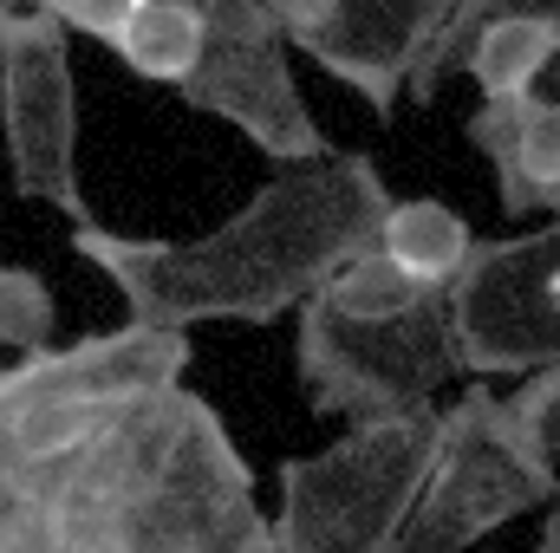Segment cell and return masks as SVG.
Segmentation results:
<instances>
[{"label": "cell", "mask_w": 560, "mask_h": 553, "mask_svg": "<svg viewBox=\"0 0 560 553\" xmlns=\"http://www.w3.org/2000/svg\"><path fill=\"white\" fill-rule=\"evenodd\" d=\"M392 189L365 150H332L319 163L275 169L222 228L196 242H156L118 228H72V255L125 293V313L143 326H268L300 313L339 268L378 248Z\"/></svg>", "instance_id": "1"}, {"label": "cell", "mask_w": 560, "mask_h": 553, "mask_svg": "<svg viewBox=\"0 0 560 553\" xmlns=\"http://www.w3.org/2000/svg\"><path fill=\"white\" fill-rule=\"evenodd\" d=\"M443 416L352 423L313 456L280 462V553H392L436 462Z\"/></svg>", "instance_id": "2"}, {"label": "cell", "mask_w": 560, "mask_h": 553, "mask_svg": "<svg viewBox=\"0 0 560 553\" xmlns=\"http://www.w3.org/2000/svg\"><path fill=\"white\" fill-rule=\"evenodd\" d=\"M541 502H560V469L548 443L535 436L522 398L515 391L495 398L489 385H469L443 411L430 482L392 553H469Z\"/></svg>", "instance_id": "3"}, {"label": "cell", "mask_w": 560, "mask_h": 553, "mask_svg": "<svg viewBox=\"0 0 560 553\" xmlns=\"http://www.w3.org/2000/svg\"><path fill=\"white\" fill-rule=\"evenodd\" d=\"M293 372L319 416L378 423L436 411V391L463 378L450 339V299L405 319H359L326 299H306L293 332Z\"/></svg>", "instance_id": "4"}, {"label": "cell", "mask_w": 560, "mask_h": 553, "mask_svg": "<svg viewBox=\"0 0 560 553\" xmlns=\"http://www.w3.org/2000/svg\"><path fill=\"white\" fill-rule=\"evenodd\" d=\"M450 339L463 378H535L560 365V215L535 235L476 242L450 280Z\"/></svg>", "instance_id": "5"}, {"label": "cell", "mask_w": 560, "mask_h": 553, "mask_svg": "<svg viewBox=\"0 0 560 553\" xmlns=\"http://www.w3.org/2000/svg\"><path fill=\"white\" fill-rule=\"evenodd\" d=\"M209 7V46L196 59V72L176 85V98L202 118L235 125L275 169L293 163H319L332 156L326 131L313 125L300 79L287 66V33H280L268 0H202Z\"/></svg>", "instance_id": "6"}, {"label": "cell", "mask_w": 560, "mask_h": 553, "mask_svg": "<svg viewBox=\"0 0 560 553\" xmlns=\"http://www.w3.org/2000/svg\"><path fill=\"white\" fill-rule=\"evenodd\" d=\"M0 138L13 163V196L59 209L72 228L92 222L79 183V79L59 20L13 7L0 20Z\"/></svg>", "instance_id": "7"}, {"label": "cell", "mask_w": 560, "mask_h": 553, "mask_svg": "<svg viewBox=\"0 0 560 553\" xmlns=\"http://www.w3.org/2000/svg\"><path fill=\"white\" fill-rule=\"evenodd\" d=\"M443 13L450 0H332L326 20L306 39H293V52H306L319 72H332L392 125Z\"/></svg>", "instance_id": "8"}, {"label": "cell", "mask_w": 560, "mask_h": 553, "mask_svg": "<svg viewBox=\"0 0 560 553\" xmlns=\"http://www.w3.org/2000/svg\"><path fill=\"white\" fill-rule=\"evenodd\" d=\"M469 143L495 169V202L509 215H560V98L548 92H515V98H482L469 111Z\"/></svg>", "instance_id": "9"}, {"label": "cell", "mask_w": 560, "mask_h": 553, "mask_svg": "<svg viewBox=\"0 0 560 553\" xmlns=\"http://www.w3.org/2000/svg\"><path fill=\"white\" fill-rule=\"evenodd\" d=\"M560 52V13H541V7H515V13H495L469 52H463V72L476 79L482 98H515V92H535L548 79Z\"/></svg>", "instance_id": "10"}, {"label": "cell", "mask_w": 560, "mask_h": 553, "mask_svg": "<svg viewBox=\"0 0 560 553\" xmlns=\"http://www.w3.org/2000/svg\"><path fill=\"white\" fill-rule=\"evenodd\" d=\"M378 255L398 261V268L411 280H423V286L450 293V280L463 274L469 255H476V228L463 222V209H450V202H436V196H405V202H392V215H385Z\"/></svg>", "instance_id": "11"}, {"label": "cell", "mask_w": 560, "mask_h": 553, "mask_svg": "<svg viewBox=\"0 0 560 553\" xmlns=\"http://www.w3.org/2000/svg\"><path fill=\"white\" fill-rule=\"evenodd\" d=\"M202 46H209V7H202V0H138L131 20H125L118 39H112V52H118L138 79L170 85V92L196 72Z\"/></svg>", "instance_id": "12"}, {"label": "cell", "mask_w": 560, "mask_h": 553, "mask_svg": "<svg viewBox=\"0 0 560 553\" xmlns=\"http://www.w3.org/2000/svg\"><path fill=\"white\" fill-rule=\"evenodd\" d=\"M313 299H326V306H339V313H359V319H405V313H423V306H443L450 293L411 280L398 261H385V255L372 248V255H359L352 268H339Z\"/></svg>", "instance_id": "13"}, {"label": "cell", "mask_w": 560, "mask_h": 553, "mask_svg": "<svg viewBox=\"0 0 560 553\" xmlns=\"http://www.w3.org/2000/svg\"><path fill=\"white\" fill-rule=\"evenodd\" d=\"M515 7H541V13H560V0H450L443 26L430 33V46H423L418 72H411V105H436V85L463 72V52H469V39H476V33L495 20V13H515Z\"/></svg>", "instance_id": "14"}, {"label": "cell", "mask_w": 560, "mask_h": 553, "mask_svg": "<svg viewBox=\"0 0 560 553\" xmlns=\"http://www.w3.org/2000/svg\"><path fill=\"white\" fill-rule=\"evenodd\" d=\"M59 332V299L46 274L33 268H0V345L7 352H46Z\"/></svg>", "instance_id": "15"}, {"label": "cell", "mask_w": 560, "mask_h": 553, "mask_svg": "<svg viewBox=\"0 0 560 553\" xmlns=\"http://www.w3.org/2000/svg\"><path fill=\"white\" fill-rule=\"evenodd\" d=\"M20 7H33V13H46V20H59V26H66V33H79V39L112 46L138 0H20Z\"/></svg>", "instance_id": "16"}, {"label": "cell", "mask_w": 560, "mask_h": 553, "mask_svg": "<svg viewBox=\"0 0 560 553\" xmlns=\"http://www.w3.org/2000/svg\"><path fill=\"white\" fill-rule=\"evenodd\" d=\"M515 398H522V411H528V423H535V436L548 443V456H560V365L555 372L522 378Z\"/></svg>", "instance_id": "17"}, {"label": "cell", "mask_w": 560, "mask_h": 553, "mask_svg": "<svg viewBox=\"0 0 560 553\" xmlns=\"http://www.w3.org/2000/svg\"><path fill=\"white\" fill-rule=\"evenodd\" d=\"M268 7H275L280 33H287V46H293V39H306V33L326 20V7H332V0H268Z\"/></svg>", "instance_id": "18"}, {"label": "cell", "mask_w": 560, "mask_h": 553, "mask_svg": "<svg viewBox=\"0 0 560 553\" xmlns=\"http://www.w3.org/2000/svg\"><path fill=\"white\" fill-rule=\"evenodd\" d=\"M535 553H560V502H548V521H541V541Z\"/></svg>", "instance_id": "19"}, {"label": "cell", "mask_w": 560, "mask_h": 553, "mask_svg": "<svg viewBox=\"0 0 560 553\" xmlns=\"http://www.w3.org/2000/svg\"><path fill=\"white\" fill-rule=\"evenodd\" d=\"M535 92H548V98H560V52H555V66H548V79H541Z\"/></svg>", "instance_id": "20"}, {"label": "cell", "mask_w": 560, "mask_h": 553, "mask_svg": "<svg viewBox=\"0 0 560 553\" xmlns=\"http://www.w3.org/2000/svg\"><path fill=\"white\" fill-rule=\"evenodd\" d=\"M13 7H20V0H0V20H7V13H13Z\"/></svg>", "instance_id": "21"}]
</instances>
